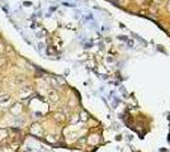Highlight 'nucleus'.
Segmentation results:
<instances>
[{
  "label": "nucleus",
  "mask_w": 170,
  "mask_h": 152,
  "mask_svg": "<svg viewBox=\"0 0 170 152\" xmlns=\"http://www.w3.org/2000/svg\"><path fill=\"white\" fill-rule=\"evenodd\" d=\"M8 137V129L5 128H0V141L5 139Z\"/></svg>",
  "instance_id": "3"
},
{
  "label": "nucleus",
  "mask_w": 170,
  "mask_h": 152,
  "mask_svg": "<svg viewBox=\"0 0 170 152\" xmlns=\"http://www.w3.org/2000/svg\"><path fill=\"white\" fill-rule=\"evenodd\" d=\"M6 62H8V61H6L5 57H0V68H3L4 66H5Z\"/></svg>",
  "instance_id": "4"
},
{
  "label": "nucleus",
  "mask_w": 170,
  "mask_h": 152,
  "mask_svg": "<svg viewBox=\"0 0 170 152\" xmlns=\"http://www.w3.org/2000/svg\"><path fill=\"white\" fill-rule=\"evenodd\" d=\"M11 100L9 94H0V104H8Z\"/></svg>",
  "instance_id": "2"
},
{
  "label": "nucleus",
  "mask_w": 170,
  "mask_h": 152,
  "mask_svg": "<svg viewBox=\"0 0 170 152\" xmlns=\"http://www.w3.org/2000/svg\"><path fill=\"white\" fill-rule=\"evenodd\" d=\"M3 51H4V44L0 42V52H3Z\"/></svg>",
  "instance_id": "6"
},
{
  "label": "nucleus",
  "mask_w": 170,
  "mask_h": 152,
  "mask_svg": "<svg viewBox=\"0 0 170 152\" xmlns=\"http://www.w3.org/2000/svg\"><path fill=\"white\" fill-rule=\"evenodd\" d=\"M50 99H51V100H57V94L55 93V91H50Z\"/></svg>",
  "instance_id": "5"
},
{
  "label": "nucleus",
  "mask_w": 170,
  "mask_h": 152,
  "mask_svg": "<svg viewBox=\"0 0 170 152\" xmlns=\"http://www.w3.org/2000/svg\"><path fill=\"white\" fill-rule=\"evenodd\" d=\"M22 104L21 103H14L13 106H10V113L13 114L14 117H18V115H21V113H22Z\"/></svg>",
  "instance_id": "1"
}]
</instances>
